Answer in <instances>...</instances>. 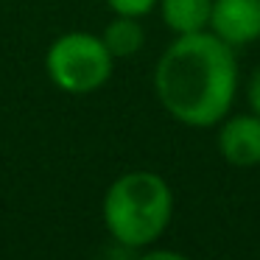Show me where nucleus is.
<instances>
[{
    "instance_id": "nucleus-1",
    "label": "nucleus",
    "mask_w": 260,
    "mask_h": 260,
    "mask_svg": "<svg viewBox=\"0 0 260 260\" xmlns=\"http://www.w3.org/2000/svg\"><path fill=\"white\" fill-rule=\"evenodd\" d=\"M154 92L176 123L190 129L218 126L238 95L235 48L210 31L176 37L157 59Z\"/></svg>"
},
{
    "instance_id": "nucleus-2",
    "label": "nucleus",
    "mask_w": 260,
    "mask_h": 260,
    "mask_svg": "<svg viewBox=\"0 0 260 260\" xmlns=\"http://www.w3.org/2000/svg\"><path fill=\"white\" fill-rule=\"evenodd\" d=\"M104 226L126 249H146L165 235L174 218V190L154 171H126L104 193Z\"/></svg>"
},
{
    "instance_id": "nucleus-3",
    "label": "nucleus",
    "mask_w": 260,
    "mask_h": 260,
    "mask_svg": "<svg viewBox=\"0 0 260 260\" xmlns=\"http://www.w3.org/2000/svg\"><path fill=\"white\" fill-rule=\"evenodd\" d=\"M115 68L112 53L101 37L70 31L51 42L45 53V73L53 87L70 95H90L109 81Z\"/></svg>"
},
{
    "instance_id": "nucleus-4",
    "label": "nucleus",
    "mask_w": 260,
    "mask_h": 260,
    "mask_svg": "<svg viewBox=\"0 0 260 260\" xmlns=\"http://www.w3.org/2000/svg\"><path fill=\"white\" fill-rule=\"evenodd\" d=\"M218 154L232 168H257L260 165V115L241 112L226 115L218 123L215 137Z\"/></svg>"
},
{
    "instance_id": "nucleus-5",
    "label": "nucleus",
    "mask_w": 260,
    "mask_h": 260,
    "mask_svg": "<svg viewBox=\"0 0 260 260\" xmlns=\"http://www.w3.org/2000/svg\"><path fill=\"white\" fill-rule=\"evenodd\" d=\"M210 34L230 48H243L260 40V0H213Z\"/></svg>"
},
{
    "instance_id": "nucleus-6",
    "label": "nucleus",
    "mask_w": 260,
    "mask_h": 260,
    "mask_svg": "<svg viewBox=\"0 0 260 260\" xmlns=\"http://www.w3.org/2000/svg\"><path fill=\"white\" fill-rule=\"evenodd\" d=\"M159 17L174 37L199 34L210 28L213 0H159Z\"/></svg>"
},
{
    "instance_id": "nucleus-7",
    "label": "nucleus",
    "mask_w": 260,
    "mask_h": 260,
    "mask_svg": "<svg viewBox=\"0 0 260 260\" xmlns=\"http://www.w3.org/2000/svg\"><path fill=\"white\" fill-rule=\"evenodd\" d=\"M101 40L107 45V51L112 53V59L118 62V59H132L143 51L146 31H143L137 17H120V14H115L107 23V28H104Z\"/></svg>"
},
{
    "instance_id": "nucleus-8",
    "label": "nucleus",
    "mask_w": 260,
    "mask_h": 260,
    "mask_svg": "<svg viewBox=\"0 0 260 260\" xmlns=\"http://www.w3.org/2000/svg\"><path fill=\"white\" fill-rule=\"evenodd\" d=\"M159 0H107V6L112 14H120V17H146L157 9Z\"/></svg>"
},
{
    "instance_id": "nucleus-9",
    "label": "nucleus",
    "mask_w": 260,
    "mask_h": 260,
    "mask_svg": "<svg viewBox=\"0 0 260 260\" xmlns=\"http://www.w3.org/2000/svg\"><path fill=\"white\" fill-rule=\"evenodd\" d=\"M246 101H249V112L260 115V68L252 70L246 84Z\"/></svg>"
},
{
    "instance_id": "nucleus-10",
    "label": "nucleus",
    "mask_w": 260,
    "mask_h": 260,
    "mask_svg": "<svg viewBox=\"0 0 260 260\" xmlns=\"http://www.w3.org/2000/svg\"><path fill=\"white\" fill-rule=\"evenodd\" d=\"M137 260H190V257L182 252H174V249H148Z\"/></svg>"
}]
</instances>
